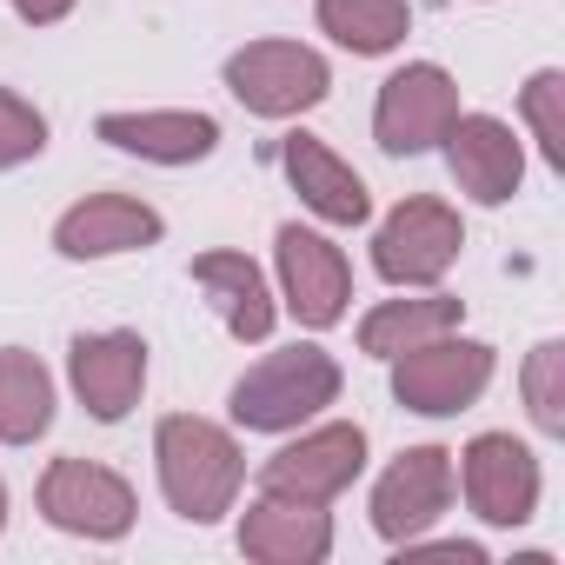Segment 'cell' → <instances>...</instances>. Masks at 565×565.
<instances>
[{
  "label": "cell",
  "instance_id": "cell-13",
  "mask_svg": "<svg viewBox=\"0 0 565 565\" xmlns=\"http://www.w3.org/2000/svg\"><path fill=\"white\" fill-rule=\"evenodd\" d=\"M439 147H446V167H452L459 193L479 200V206H505L525 180V147L499 114H459Z\"/></svg>",
  "mask_w": 565,
  "mask_h": 565
},
{
  "label": "cell",
  "instance_id": "cell-23",
  "mask_svg": "<svg viewBox=\"0 0 565 565\" xmlns=\"http://www.w3.org/2000/svg\"><path fill=\"white\" fill-rule=\"evenodd\" d=\"M519 114L545 153V167H565V74L558 67H539L525 87H519Z\"/></svg>",
  "mask_w": 565,
  "mask_h": 565
},
{
  "label": "cell",
  "instance_id": "cell-24",
  "mask_svg": "<svg viewBox=\"0 0 565 565\" xmlns=\"http://www.w3.org/2000/svg\"><path fill=\"white\" fill-rule=\"evenodd\" d=\"M41 153H47V114L28 94L0 87V173H14V167H28Z\"/></svg>",
  "mask_w": 565,
  "mask_h": 565
},
{
  "label": "cell",
  "instance_id": "cell-2",
  "mask_svg": "<svg viewBox=\"0 0 565 565\" xmlns=\"http://www.w3.org/2000/svg\"><path fill=\"white\" fill-rule=\"evenodd\" d=\"M340 393H347V373L327 347H279L233 380L226 413L239 433H300L307 419L340 406Z\"/></svg>",
  "mask_w": 565,
  "mask_h": 565
},
{
  "label": "cell",
  "instance_id": "cell-27",
  "mask_svg": "<svg viewBox=\"0 0 565 565\" xmlns=\"http://www.w3.org/2000/svg\"><path fill=\"white\" fill-rule=\"evenodd\" d=\"M0 532H8V479H0Z\"/></svg>",
  "mask_w": 565,
  "mask_h": 565
},
{
  "label": "cell",
  "instance_id": "cell-25",
  "mask_svg": "<svg viewBox=\"0 0 565 565\" xmlns=\"http://www.w3.org/2000/svg\"><path fill=\"white\" fill-rule=\"evenodd\" d=\"M406 558H446V565H486V545H472V539H439V545H426V539H406L399 545V565Z\"/></svg>",
  "mask_w": 565,
  "mask_h": 565
},
{
  "label": "cell",
  "instance_id": "cell-5",
  "mask_svg": "<svg viewBox=\"0 0 565 565\" xmlns=\"http://www.w3.org/2000/svg\"><path fill=\"white\" fill-rule=\"evenodd\" d=\"M386 366H393V399H399L406 413H419V419H452V413H466V406L492 386L499 353H492L486 340H459V327H452V333H439V340H419V347L393 353Z\"/></svg>",
  "mask_w": 565,
  "mask_h": 565
},
{
  "label": "cell",
  "instance_id": "cell-16",
  "mask_svg": "<svg viewBox=\"0 0 565 565\" xmlns=\"http://www.w3.org/2000/svg\"><path fill=\"white\" fill-rule=\"evenodd\" d=\"M94 134L114 153L153 160V167H193L220 147V120L200 107H147V114H100Z\"/></svg>",
  "mask_w": 565,
  "mask_h": 565
},
{
  "label": "cell",
  "instance_id": "cell-7",
  "mask_svg": "<svg viewBox=\"0 0 565 565\" xmlns=\"http://www.w3.org/2000/svg\"><path fill=\"white\" fill-rule=\"evenodd\" d=\"M41 519L54 525V532H74V539H100V545H114V539H127L134 532V519H140V499H134V486L114 472V466H100V459H54L47 472H41Z\"/></svg>",
  "mask_w": 565,
  "mask_h": 565
},
{
  "label": "cell",
  "instance_id": "cell-15",
  "mask_svg": "<svg viewBox=\"0 0 565 565\" xmlns=\"http://www.w3.org/2000/svg\"><path fill=\"white\" fill-rule=\"evenodd\" d=\"M279 167H287L300 206L320 213L327 226H366V220H373V193H366V180H360V173L320 140V134L294 127L287 140H279Z\"/></svg>",
  "mask_w": 565,
  "mask_h": 565
},
{
  "label": "cell",
  "instance_id": "cell-22",
  "mask_svg": "<svg viewBox=\"0 0 565 565\" xmlns=\"http://www.w3.org/2000/svg\"><path fill=\"white\" fill-rule=\"evenodd\" d=\"M519 393H525V413L545 439L565 433V347L558 340H539L525 353V373H519Z\"/></svg>",
  "mask_w": 565,
  "mask_h": 565
},
{
  "label": "cell",
  "instance_id": "cell-10",
  "mask_svg": "<svg viewBox=\"0 0 565 565\" xmlns=\"http://www.w3.org/2000/svg\"><path fill=\"white\" fill-rule=\"evenodd\" d=\"M360 472H366V426L327 419V426L300 433L294 446H279V452L259 466V492H273V499H307V505H333Z\"/></svg>",
  "mask_w": 565,
  "mask_h": 565
},
{
  "label": "cell",
  "instance_id": "cell-1",
  "mask_svg": "<svg viewBox=\"0 0 565 565\" xmlns=\"http://www.w3.org/2000/svg\"><path fill=\"white\" fill-rule=\"evenodd\" d=\"M153 472H160L167 505L186 525H220L246 486V452L226 426L200 413H167L153 426Z\"/></svg>",
  "mask_w": 565,
  "mask_h": 565
},
{
  "label": "cell",
  "instance_id": "cell-12",
  "mask_svg": "<svg viewBox=\"0 0 565 565\" xmlns=\"http://www.w3.org/2000/svg\"><path fill=\"white\" fill-rule=\"evenodd\" d=\"M67 380L81 393V406L100 419V426H120L140 393H147V340L114 327V333H81L67 347Z\"/></svg>",
  "mask_w": 565,
  "mask_h": 565
},
{
  "label": "cell",
  "instance_id": "cell-21",
  "mask_svg": "<svg viewBox=\"0 0 565 565\" xmlns=\"http://www.w3.org/2000/svg\"><path fill=\"white\" fill-rule=\"evenodd\" d=\"M320 34H333V47L380 61L413 34V8L406 0H320Z\"/></svg>",
  "mask_w": 565,
  "mask_h": 565
},
{
  "label": "cell",
  "instance_id": "cell-8",
  "mask_svg": "<svg viewBox=\"0 0 565 565\" xmlns=\"http://www.w3.org/2000/svg\"><path fill=\"white\" fill-rule=\"evenodd\" d=\"M452 486L466 492L472 519L512 532V525H532L539 512V452L512 433H479L466 452H452Z\"/></svg>",
  "mask_w": 565,
  "mask_h": 565
},
{
  "label": "cell",
  "instance_id": "cell-3",
  "mask_svg": "<svg viewBox=\"0 0 565 565\" xmlns=\"http://www.w3.org/2000/svg\"><path fill=\"white\" fill-rule=\"evenodd\" d=\"M459 253H466V220H459V206H446L433 193L399 200L373 226V273L386 279V287H399V294L439 287V279L459 266Z\"/></svg>",
  "mask_w": 565,
  "mask_h": 565
},
{
  "label": "cell",
  "instance_id": "cell-6",
  "mask_svg": "<svg viewBox=\"0 0 565 565\" xmlns=\"http://www.w3.org/2000/svg\"><path fill=\"white\" fill-rule=\"evenodd\" d=\"M459 120V81L439 61H406L399 74L380 81L373 100V140L393 160H419L446 140V127Z\"/></svg>",
  "mask_w": 565,
  "mask_h": 565
},
{
  "label": "cell",
  "instance_id": "cell-26",
  "mask_svg": "<svg viewBox=\"0 0 565 565\" xmlns=\"http://www.w3.org/2000/svg\"><path fill=\"white\" fill-rule=\"evenodd\" d=\"M8 8H14L28 28H54V21H67V14L81 8V0H8Z\"/></svg>",
  "mask_w": 565,
  "mask_h": 565
},
{
  "label": "cell",
  "instance_id": "cell-11",
  "mask_svg": "<svg viewBox=\"0 0 565 565\" xmlns=\"http://www.w3.org/2000/svg\"><path fill=\"white\" fill-rule=\"evenodd\" d=\"M452 505V452L446 446H406L380 486H373V532L386 545H406V539H426Z\"/></svg>",
  "mask_w": 565,
  "mask_h": 565
},
{
  "label": "cell",
  "instance_id": "cell-18",
  "mask_svg": "<svg viewBox=\"0 0 565 565\" xmlns=\"http://www.w3.org/2000/svg\"><path fill=\"white\" fill-rule=\"evenodd\" d=\"M193 287L206 294V307L220 313V327H226L239 347L273 340V327H279V300H273L266 273H259L246 253H233V246L200 253V259H193Z\"/></svg>",
  "mask_w": 565,
  "mask_h": 565
},
{
  "label": "cell",
  "instance_id": "cell-17",
  "mask_svg": "<svg viewBox=\"0 0 565 565\" xmlns=\"http://www.w3.org/2000/svg\"><path fill=\"white\" fill-rule=\"evenodd\" d=\"M239 552L259 565H320L333 552V512L307 499H273L259 492L239 512Z\"/></svg>",
  "mask_w": 565,
  "mask_h": 565
},
{
  "label": "cell",
  "instance_id": "cell-20",
  "mask_svg": "<svg viewBox=\"0 0 565 565\" xmlns=\"http://www.w3.org/2000/svg\"><path fill=\"white\" fill-rule=\"evenodd\" d=\"M54 426V373L28 347H0V446H34Z\"/></svg>",
  "mask_w": 565,
  "mask_h": 565
},
{
  "label": "cell",
  "instance_id": "cell-19",
  "mask_svg": "<svg viewBox=\"0 0 565 565\" xmlns=\"http://www.w3.org/2000/svg\"><path fill=\"white\" fill-rule=\"evenodd\" d=\"M459 320H466V300H452V294H439V287H426L419 300H380V307L360 320V353L393 360V353H406V347H419V340L452 333Z\"/></svg>",
  "mask_w": 565,
  "mask_h": 565
},
{
  "label": "cell",
  "instance_id": "cell-14",
  "mask_svg": "<svg viewBox=\"0 0 565 565\" xmlns=\"http://www.w3.org/2000/svg\"><path fill=\"white\" fill-rule=\"evenodd\" d=\"M160 233H167L160 206H147L134 193H87L54 220V253L61 259H114V253L160 246Z\"/></svg>",
  "mask_w": 565,
  "mask_h": 565
},
{
  "label": "cell",
  "instance_id": "cell-4",
  "mask_svg": "<svg viewBox=\"0 0 565 565\" xmlns=\"http://www.w3.org/2000/svg\"><path fill=\"white\" fill-rule=\"evenodd\" d=\"M220 81L259 120H300V114H313L333 94L327 54L320 47H300V41H246V47L226 54Z\"/></svg>",
  "mask_w": 565,
  "mask_h": 565
},
{
  "label": "cell",
  "instance_id": "cell-9",
  "mask_svg": "<svg viewBox=\"0 0 565 565\" xmlns=\"http://www.w3.org/2000/svg\"><path fill=\"white\" fill-rule=\"evenodd\" d=\"M273 266H279V300H287V313L307 333H327V327L347 320V307H353V266H347V253L327 233L287 220V226L273 233Z\"/></svg>",
  "mask_w": 565,
  "mask_h": 565
}]
</instances>
